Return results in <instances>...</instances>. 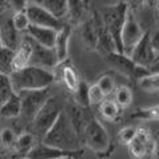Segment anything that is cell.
<instances>
[{
	"instance_id": "obj_1",
	"label": "cell",
	"mask_w": 159,
	"mask_h": 159,
	"mask_svg": "<svg viewBox=\"0 0 159 159\" xmlns=\"http://www.w3.org/2000/svg\"><path fill=\"white\" fill-rule=\"evenodd\" d=\"M41 141L62 151H82V142L72 126L65 110L58 116L56 122L53 123V126L49 129V131L44 135Z\"/></svg>"
},
{
	"instance_id": "obj_2",
	"label": "cell",
	"mask_w": 159,
	"mask_h": 159,
	"mask_svg": "<svg viewBox=\"0 0 159 159\" xmlns=\"http://www.w3.org/2000/svg\"><path fill=\"white\" fill-rule=\"evenodd\" d=\"M15 93L24 90H43L54 82V73L39 66L27 65L9 74Z\"/></svg>"
},
{
	"instance_id": "obj_3",
	"label": "cell",
	"mask_w": 159,
	"mask_h": 159,
	"mask_svg": "<svg viewBox=\"0 0 159 159\" xmlns=\"http://www.w3.org/2000/svg\"><path fill=\"white\" fill-rule=\"evenodd\" d=\"M64 110H65V103L62 102V99L57 96H51L33 118L28 131H31L39 141H41Z\"/></svg>"
},
{
	"instance_id": "obj_4",
	"label": "cell",
	"mask_w": 159,
	"mask_h": 159,
	"mask_svg": "<svg viewBox=\"0 0 159 159\" xmlns=\"http://www.w3.org/2000/svg\"><path fill=\"white\" fill-rule=\"evenodd\" d=\"M82 143L96 154L97 157H107L113 150L111 139L105 126L98 119L90 114L82 134Z\"/></svg>"
},
{
	"instance_id": "obj_5",
	"label": "cell",
	"mask_w": 159,
	"mask_h": 159,
	"mask_svg": "<svg viewBox=\"0 0 159 159\" xmlns=\"http://www.w3.org/2000/svg\"><path fill=\"white\" fill-rule=\"evenodd\" d=\"M127 4L121 0L116 4H110V6H105L101 12H99V19L106 28V31L111 36L117 45L118 52H121V32L123 28V24L126 21L127 13H129ZM122 53V52H121Z\"/></svg>"
},
{
	"instance_id": "obj_6",
	"label": "cell",
	"mask_w": 159,
	"mask_h": 159,
	"mask_svg": "<svg viewBox=\"0 0 159 159\" xmlns=\"http://www.w3.org/2000/svg\"><path fill=\"white\" fill-rule=\"evenodd\" d=\"M49 89V88H48ZM48 89L43 90H24L17 93L21 101V111H20L19 119L27 126L31 125L33 118L40 111V109L47 102V99L51 97Z\"/></svg>"
},
{
	"instance_id": "obj_7",
	"label": "cell",
	"mask_w": 159,
	"mask_h": 159,
	"mask_svg": "<svg viewBox=\"0 0 159 159\" xmlns=\"http://www.w3.org/2000/svg\"><path fill=\"white\" fill-rule=\"evenodd\" d=\"M146 31H143L141 23L138 21L137 16L133 11H129L126 21L123 24L122 32H121V52L125 56H130L133 49L139 43V40L145 34Z\"/></svg>"
},
{
	"instance_id": "obj_8",
	"label": "cell",
	"mask_w": 159,
	"mask_h": 159,
	"mask_svg": "<svg viewBox=\"0 0 159 159\" xmlns=\"http://www.w3.org/2000/svg\"><path fill=\"white\" fill-rule=\"evenodd\" d=\"M107 64L110 65L111 69H114L116 72H118L119 74L125 76L129 80H135L138 81L142 76L147 74V69L138 66L137 64H134L131 61L130 57L125 56L121 52H111L105 56Z\"/></svg>"
},
{
	"instance_id": "obj_9",
	"label": "cell",
	"mask_w": 159,
	"mask_h": 159,
	"mask_svg": "<svg viewBox=\"0 0 159 159\" xmlns=\"http://www.w3.org/2000/svg\"><path fill=\"white\" fill-rule=\"evenodd\" d=\"M25 12H27V16L29 19V24L31 25L53 28L58 31L65 24V23H62V20L54 17L52 13H49L41 4H28Z\"/></svg>"
},
{
	"instance_id": "obj_10",
	"label": "cell",
	"mask_w": 159,
	"mask_h": 159,
	"mask_svg": "<svg viewBox=\"0 0 159 159\" xmlns=\"http://www.w3.org/2000/svg\"><path fill=\"white\" fill-rule=\"evenodd\" d=\"M131 58V61L134 64H137L138 66L148 69L151 66V64L157 60V54L154 52V49L151 47L150 43V31H146L145 34L142 36V39L139 40V43L135 45V48L133 49L131 54L129 56Z\"/></svg>"
},
{
	"instance_id": "obj_11",
	"label": "cell",
	"mask_w": 159,
	"mask_h": 159,
	"mask_svg": "<svg viewBox=\"0 0 159 159\" xmlns=\"http://www.w3.org/2000/svg\"><path fill=\"white\" fill-rule=\"evenodd\" d=\"M58 64H60L58 58H57L56 52H54L53 48L40 45V44L33 41L32 53H31V58H29L28 65L39 66L41 69H47V70L53 72Z\"/></svg>"
},
{
	"instance_id": "obj_12",
	"label": "cell",
	"mask_w": 159,
	"mask_h": 159,
	"mask_svg": "<svg viewBox=\"0 0 159 159\" xmlns=\"http://www.w3.org/2000/svg\"><path fill=\"white\" fill-rule=\"evenodd\" d=\"M152 142V134L148 131V129L146 127H137V133L134 138L130 141V143L127 145L129 152H130L131 158L134 159H141L150 151Z\"/></svg>"
},
{
	"instance_id": "obj_13",
	"label": "cell",
	"mask_w": 159,
	"mask_h": 159,
	"mask_svg": "<svg viewBox=\"0 0 159 159\" xmlns=\"http://www.w3.org/2000/svg\"><path fill=\"white\" fill-rule=\"evenodd\" d=\"M0 40L3 47L11 49H16L19 47L21 36L12 23V13H0Z\"/></svg>"
},
{
	"instance_id": "obj_14",
	"label": "cell",
	"mask_w": 159,
	"mask_h": 159,
	"mask_svg": "<svg viewBox=\"0 0 159 159\" xmlns=\"http://www.w3.org/2000/svg\"><path fill=\"white\" fill-rule=\"evenodd\" d=\"M53 73H54V81H56V78L58 77L60 81L62 82V85L66 88V90L69 93L73 94L77 90L80 82H81V78H80L74 66L70 62H68V60L64 62H60L56 66V69L53 70Z\"/></svg>"
},
{
	"instance_id": "obj_15",
	"label": "cell",
	"mask_w": 159,
	"mask_h": 159,
	"mask_svg": "<svg viewBox=\"0 0 159 159\" xmlns=\"http://www.w3.org/2000/svg\"><path fill=\"white\" fill-rule=\"evenodd\" d=\"M82 151H62L60 148H56L53 146H49L43 141H37L36 145L32 147L24 159H58L65 155H72V157H78V154Z\"/></svg>"
},
{
	"instance_id": "obj_16",
	"label": "cell",
	"mask_w": 159,
	"mask_h": 159,
	"mask_svg": "<svg viewBox=\"0 0 159 159\" xmlns=\"http://www.w3.org/2000/svg\"><path fill=\"white\" fill-rule=\"evenodd\" d=\"M92 15L90 0H68L66 19L70 25H80Z\"/></svg>"
},
{
	"instance_id": "obj_17",
	"label": "cell",
	"mask_w": 159,
	"mask_h": 159,
	"mask_svg": "<svg viewBox=\"0 0 159 159\" xmlns=\"http://www.w3.org/2000/svg\"><path fill=\"white\" fill-rule=\"evenodd\" d=\"M73 27L69 23H65L57 31V36L54 40V45L53 49L56 52V56L58 58V62H64L68 60L69 56V43H70L72 37V29Z\"/></svg>"
},
{
	"instance_id": "obj_18",
	"label": "cell",
	"mask_w": 159,
	"mask_h": 159,
	"mask_svg": "<svg viewBox=\"0 0 159 159\" xmlns=\"http://www.w3.org/2000/svg\"><path fill=\"white\" fill-rule=\"evenodd\" d=\"M80 34L85 45L96 49L98 40V29H99V15H92L88 20L80 24Z\"/></svg>"
},
{
	"instance_id": "obj_19",
	"label": "cell",
	"mask_w": 159,
	"mask_h": 159,
	"mask_svg": "<svg viewBox=\"0 0 159 159\" xmlns=\"http://www.w3.org/2000/svg\"><path fill=\"white\" fill-rule=\"evenodd\" d=\"M25 33L31 37L34 43L40 44V45L53 48L54 40L57 36V29L47 28V27H36V25H29Z\"/></svg>"
},
{
	"instance_id": "obj_20",
	"label": "cell",
	"mask_w": 159,
	"mask_h": 159,
	"mask_svg": "<svg viewBox=\"0 0 159 159\" xmlns=\"http://www.w3.org/2000/svg\"><path fill=\"white\" fill-rule=\"evenodd\" d=\"M39 139L33 135L31 131H23L21 134H19L16 137V141L13 143V151L15 154H17L19 157H23V159L25 158V155L32 150V147L36 145V142Z\"/></svg>"
},
{
	"instance_id": "obj_21",
	"label": "cell",
	"mask_w": 159,
	"mask_h": 159,
	"mask_svg": "<svg viewBox=\"0 0 159 159\" xmlns=\"http://www.w3.org/2000/svg\"><path fill=\"white\" fill-rule=\"evenodd\" d=\"M20 111H21V101L17 93H15L7 102L0 106V117L6 119L19 118Z\"/></svg>"
},
{
	"instance_id": "obj_22",
	"label": "cell",
	"mask_w": 159,
	"mask_h": 159,
	"mask_svg": "<svg viewBox=\"0 0 159 159\" xmlns=\"http://www.w3.org/2000/svg\"><path fill=\"white\" fill-rule=\"evenodd\" d=\"M98 111L103 119L109 122H117L119 116H121V107H119L114 99L105 98L98 105Z\"/></svg>"
},
{
	"instance_id": "obj_23",
	"label": "cell",
	"mask_w": 159,
	"mask_h": 159,
	"mask_svg": "<svg viewBox=\"0 0 159 159\" xmlns=\"http://www.w3.org/2000/svg\"><path fill=\"white\" fill-rule=\"evenodd\" d=\"M41 6L60 20L66 19L68 0H41Z\"/></svg>"
},
{
	"instance_id": "obj_24",
	"label": "cell",
	"mask_w": 159,
	"mask_h": 159,
	"mask_svg": "<svg viewBox=\"0 0 159 159\" xmlns=\"http://www.w3.org/2000/svg\"><path fill=\"white\" fill-rule=\"evenodd\" d=\"M141 90L148 94H159V74L147 73L137 81Z\"/></svg>"
},
{
	"instance_id": "obj_25",
	"label": "cell",
	"mask_w": 159,
	"mask_h": 159,
	"mask_svg": "<svg viewBox=\"0 0 159 159\" xmlns=\"http://www.w3.org/2000/svg\"><path fill=\"white\" fill-rule=\"evenodd\" d=\"M13 58L15 49L0 47V74L9 76L13 72Z\"/></svg>"
},
{
	"instance_id": "obj_26",
	"label": "cell",
	"mask_w": 159,
	"mask_h": 159,
	"mask_svg": "<svg viewBox=\"0 0 159 159\" xmlns=\"http://www.w3.org/2000/svg\"><path fill=\"white\" fill-rule=\"evenodd\" d=\"M114 101H116L117 105L121 107V109H126L131 105L133 102V90L129 86L126 85H119L116 88V90H114Z\"/></svg>"
},
{
	"instance_id": "obj_27",
	"label": "cell",
	"mask_w": 159,
	"mask_h": 159,
	"mask_svg": "<svg viewBox=\"0 0 159 159\" xmlns=\"http://www.w3.org/2000/svg\"><path fill=\"white\" fill-rule=\"evenodd\" d=\"M131 118L138 121H159V105L138 109L131 114Z\"/></svg>"
},
{
	"instance_id": "obj_28",
	"label": "cell",
	"mask_w": 159,
	"mask_h": 159,
	"mask_svg": "<svg viewBox=\"0 0 159 159\" xmlns=\"http://www.w3.org/2000/svg\"><path fill=\"white\" fill-rule=\"evenodd\" d=\"M13 94H15V90L11 84V80H9V76L0 74V106L4 102H7Z\"/></svg>"
},
{
	"instance_id": "obj_29",
	"label": "cell",
	"mask_w": 159,
	"mask_h": 159,
	"mask_svg": "<svg viewBox=\"0 0 159 159\" xmlns=\"http://www.w3.org/2000/svg\"><path fill=\"white\" fill-rule=\"evenodd\" d=\"M89 85L81 80V82H80V85L77 88V90L73 93V101L77 103L80 106H84V107H90L89 105Z\"/></svg>"
},
{
	"instance_id": "obj_30",
	"label": "cell",
	"mask_w": 159,
	"mask_h": 159,
	"mask_svg": "<svg viewBox=\"0 0 159 159\" xmlns=\"http://www.w3.org/2000/svg\"><path fill=\"white\" fill-rule=\"evenodd\" d=\"M96 84L98 85V88L102 90V93L105 94V96H110V94L114 93V90H116V80H114L113 76H110V74H103V76L98 77V80L96 81Z\"/></svg>"
},
{
	"instance_id": "obj_31",
	"label": "cell",
	"mask_w": 159,
	"mask_h": 159,
	"mask_svg": "<svg viewBox=\"0 0 159 159\" xmlns=\"http://www.w3.org/2000/svg\"><path fill=\"white\" fill-rule=\"evenodd\" d=\"M12 23L15 28L17 29L20 33H24L28 29L29 24V19L27 16L25 11H20V12H12Z\"/></svg>"
},
{
	"instance_id": "obj_32",
	"label": "cell",
	"mask_w": 159,
	"mask_h": 159,
	"mask_svg": "<svg viewBox=\"0 0 159 159\" xmlns=\"http://www.w3.org/2000/svg\"><path fill=\"white\" fill-rule=\"evenodd\" d=\"M89 105L90 106H98L103 99L106 98V96L102 93V90L98 88L97 84H93V85H89Z\"/></svg>"
},
{
	"instance_id": "obj_33",
	"label": "cell",
	"mask_w": 159,
	"mask_h": 159,
	"mask_svg": "<svg viewBox=\"0 0 159 159\" xmlns=\"http://www.w3.org/2000/svg\"><path fill=\"white\" fill-rule=\"evenodd\" d=\"M16 133L12 130L11 127H4L0 130V145L6 148H9L13 146L15 141H16Z\"/></svg>"
},
{
	"instance_id": "obj_34",
	"label": "cell",
	"mask_w": 159,
	"mask_h": 159,
	"mask_svg": "<svg viewBox=\"0 0 159 159\" xmlns=\"http://www.w3.org/2000/svg\"><path fill=\"white\" fill-rule=\"evenodd\" d=\"M137 133V127L134 126H125L122 127L121 130L118 131V141L119 143H122V145H129L130 143V141L134 138V135H135Z\"/></svg>"
},
{
	"instance_id": "obj_35",
	"label": "cell",
	"mask_w": 159,
	"mask_h": 159,
	"mask_svg": "<svg viewBox=\"0 0 159 159\" xmlns=\"http://www.w3.org/2000/svg\"><path fill=\"white\" fill-rule=\"evenodd\" d=\"M148 155H150V159H159V131L155 135H152V142Z\"/></svg>"
},
{
	"instance_id": "obj_36",
	"label": "cell",
	"mask_w": 159,
	"mask_h": 159,
	"mask_svg": "<svg viewBox=\"0 0 159 159\" xmlns=\"http://www.w3.org/2000/svg\"><path fill=\"white\" fill-rule=\"evenodd\" d=\"M9 7H11L12 12H20L25 11L28 7V0H8Z\"/></svg>"
},
{
	"instance_id": "obj_37",
	"label": "cell",
	"mask_w": 159,
	"mask_h": 159,
	"mask_svg": "<svg viewBox=\"0 0 159 159\" xmlns=\"http://www.w3.org/2000/svg\"><path fill=\"white\" fill-rule=\"evenodd\" d=\"M150 43L157 56H159V27L150 32Z\"/></svg>"
},
{
	"instance_id": "obj_38",
	"label": "cell",
	"mask_w": 159,
	"mask_h": 159,
	"mask_svg": "<svg viewBox=\"0 0 159 159\" xmlns=\"http://www.w3.org/2000/svg\"><path fill=\"white\" fill-rule=\"evenodd\" d=\"M123 2H125L126 4H127V7H129V9H130V11H137L138 8H141L143 4H145L147 0H123Z\"/></svg>"
},
{
	"instance_id": "obj_39",
	"label": "cell",
	"mask_w": 159,
	"mask_h": 159,
	"mask_svg": "<svg viewBox=\"0 0 159 159\" xmlns=\"http://www.w3.org/2000/svg\"><path fill=\"white\" fill-rule=\"evenodd\" d=\"M148 73H158L159 74V56L157 57V60L151 64V66L147 69Z\"/></svg>"
},
{
	"instance_id": "obj_40",
	"label": "cell",
	"mask_w": 159,
	"mask_h": 159,
	"mask_svg": "<svg viewBox=\"0 0 159 159\" xmlns=\"http://www.w3.org/2000/svg\"><path fill=\"white\" fill-rule=\"evenodd\" d=\"M9 6L8 0H0V13L6 12L7 11V7Z\"/></svg>"
},
{
	"instance_id": "obj_41",
	"label": "cell",
	"mask_w": 159,
	"mask_h": 159,
	"mask_svg": "<svg viewBox=\"0 0 159 159\" xmlns=\"http://www.w3.org/2000/svg\"><path fill=\"white\" fill-rule=\"evenodd\" d=\"M28 4H41V0H28Z\"/></svg>"
},
{
	"instance_id": "obj_42",
	"label": "cell",
	"mask_w": 159,
	"mask_h": 159,
	"mask_svg": "<svg viewBox=\"0 0 159 159\" xmlns=\"http://www.w3.org/2000/svg\"><path fill=\"white\" fill-rule=\"evenodd\" d=\"M58 159H76V157H72V155H65V157H61Z\"/></svg>"
},
{
	"instance_id": "obj_43",
	"label": "cell",
	"mask_w": 159,
	"mask_h": 159,
	"mask_svg": "<svg viewBox=\"0 0 159 159\" xmlns=\"http://www.w3.org/2000/svg\"><path fill=\"white\" fill-rule=\"evenodd\" d=\"M141 159H150V155H148V152H147V154H146V155L143 157V158H141Z\"/></svg>"
},
{
	"instance_id": "obj_44",
	"label": "cell",
	"mask_w": 159,
	"mask_h": 159,
	"mask_svg": "<svg viewBox=\"0 0 159 159\" xmlns=\"http://www.w3.org/2000/svg\"><path fill=\"white\" fill-rule=\"evenodd\" d=\"M158 19H159V6H158Z\"/></svg>"
},
{
	"instance_id": "obj_45",
	"label": "cell",
	"mask_w": 159,
	"mask_h": 159,
	"mask_svg": "<svg viewBox=\"0 0 159 159\" xmlns=\"http://www.w3.org/2000/svg\"><path fill=\"white\" fill-rule=\"evenodd\" d=\"M0 47H3V45H2V40H0Z\"/></svg>"
},
{
	"instance_id": "obj_46",
	"label": "cell",
	"mask_w": 159,
	"mask_h": 159,
	"mask_svg": "<svg viewBox=\"0 0 159 159\" xmlns=\"http://www.w3.org/2000/svg\"><path fill=\"white\" fill-rule=\"evenodd\" d=\"M150 2H154V0H150Z\"/></svg>"
},
{
	"instance_id": "obj_47",
	"label": "cell",
	"mask_w": 159,
	"mask_h": 159,
	"mask_svg": "<svg viewBox=\"0 0 159 159\" xmlns=\"http://www.w3.org/2000/svg\"><path fill=\"white\" fill-rule=\"evenodd\" d=\"M131 159H134V158H131Z\"/></svg>"
}]
</instances>
